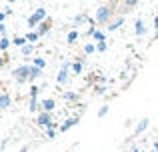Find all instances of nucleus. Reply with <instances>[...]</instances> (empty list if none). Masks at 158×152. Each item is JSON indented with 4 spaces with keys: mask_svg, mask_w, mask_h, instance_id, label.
Returning <instances> with one entry per match:
<instances>
[{
    "mask_svg": "<svg viewBox=\"0 0 158 152\" xmlns=\"http://www.w3.org/2000/svg\"><path fill=\"white\" fill-rule=\"evenodd\" d=\"M112 14H114V6H110V4H104V6H98L94 20H96L98 24H106V26H108V24H110Z\"/></svg>",
    "mask_w": 158,
    "mask_h": 152,
    "instance_id": "f257e3e1",
    "label": "nucleus"
},
{
    "mask_svg": "<svg viewBox=\"0 0 158 152\" xmlns=\"http://www.w3.org/2000/svg\"><path fill=\"white\" fill-rule=\"evenodd\" d=\"M30 70H32V66H26V64H22V66L16 68V70H14V78L18 80V84L30 80Z\"/></svg>",
    "mask_w": 158,
    "mask_h": 152,
    "instance_id": "f03ea898",
    "label": "nucleus"
},
{
    "mask_svg": "<svg viewBox=\"0 0 158 152\" xmlns=\"http://www.w3.org/2000/svg\"><path fill=\"white\" fill-rule=\"evenodd\" d=\"M42 20H46V10H44V8H38V10H36L30 18H28V26L34 28V26H38Z\"/></svg>",
    "mask_w": 158,
    "mask_h": 152,
    "instance_id": "7ed1b4c3",
    "label": "nucleus"
},
{
    "mask_svg": "<svg viewBox=\"0 0 158 152\" xmlns=\"http://www.w3.org/2000/svg\"><path fill=\"white\" fill-rule=\"evenodd\" d=\"M38 124L40 126H46V128H50L52 126V118H50V112H40V116H38Z\"/></svg>",
    "mask_w": 158,
    "mask_h": 152,
    "instance_id": "20e7f679",
    "label": "nucleus"
},
{
    "mask_svg": "<svg viewBox=\"0 0 158 152\" xmlns=\"http://www.w3.org/2000/svg\"><path fill=\"white\" fill-rule=\"evenodd\" d=\"M68 64H64V66H62L60 68V72H58V78H56V80H58V84H64V82H66V78H68Z\"/></svg>",
    "mask_w": 158,
    "mask_h": 152,
    "instance_id": "39448f33",
    "label": "nucleus"
},
{
    "mask_svg": "<svg viewBox=\"0 0 158 152\" xmlns=\"http://www.w3.org/2000/svg\"><path fill=\"white\" fill-rule=\"evenodd\" d=\"M40 106H42V110H44V112H52L56 104H54V100H52V98H46V100H42V104H40Z\"/></svg>",
    "mask_w": 158,
    "mask_h": 152,
    "instance_id": "423d86ee",
    "label": "nucleus"
},
{
    "mask_svg": "<svg viewBox=\"0 0 158 152\" xmlns=\"http://www.w3.org/2000/svg\"><path fill=\"white\" fill-rule=\"evenodd\" d=\"M50 26H52V20H44V22L38 26V30H36V32H38V34L42 36V34H46V32L50 30Z\"/></svg>",
    "mask_w": 158,
    "mask_h": 152,
    "instance_id": "0eeeda50",
    "label": "nucleus"
},
{
    "mask_svg": "<svg viewBox=\"0 0 158 152\" xmlns=\"http://www.w3.org/2000/svg\"><path fill=\"white\" fill-rule=\"evenodd\" d=\"M122 22H124V16H118L116 20H112V22L108 24V30H112V32H114L116 28H120V26H122Z\"/></svg>",
    "mask_w": 158,
    "mask_h": 152,
    "instance_id": "6e6552de",
    "label": "nucleus"
},
{
    "mask_svg": "<svg viewBox=\"0 0 158 152\" xmlns=\"http://www.w3.org/2000/svg\"><path fill=\"white\" fill-rule=\"evenodd\" d=\"M148 124H150V120H148V118H142V120L138 122V126H136V130H134V132H136V134L144 132V130H146V126H148Z\"/></svg>",
    "mask_w": 158,
    "mask_h": 152,
    "instance_id": "1a4fd4ad",
    "label": "nucleus"
},
{
    "mask_svg": "<svg viewBox=\"0 0 158 152\" xmlns=\"http://www.w3.org/2000/svg\"><path fill=\"white\" fill-rule=\"evenodd\" d=\"M144 32H146V28H144V20L138 18V20H136V36H144Z\"/></svg>",
    "mask_w": 158,
    "mask_h": 152,
    "instance_id": "9d476101",
    "label": "nucleus"
},
{
    "mask_svg": "<svg viewBox=\"0 0 158 152\" xmlns=\"http://www.w3.org/2000/svg\"><path fill=\"white\" fill-rule=\"evenodd\" d=\"M76 122H78V118H76V116H74V118H70V120H66L64 124L60 126V130H62V132H66V130H70L74 124H76Z\"/></svg>",
    "mask_w": 158,
    "mask_h": 152,
    "instance_id": "9b49d317",
    "label": "nucleus"
},
{
    "mask_svg": "<svg viewBox=\"0 0 158 152\" xmlns=\"http://www.w3.org/2000/svg\"><path fill=\"white\" fill-rule=\"evenodd\" d=\"M8 106H10V96L6 92L0 94V108H8Z\"/></svg>",
    "mask_w": 158,
    "mask_h": 152,
    "instance_id": "f8f14e48",
    "label": "nucleus"
},
{
    "mask_svg": "<svg viewBox=\"0 0 158 152\" xmlns=\"http://www.w3.org/2000/svg\"><path fill=\"white\" fill-rule=\"evenodd\" d=\"M38 76H42V68H38V66H32V70H30V80L34 82Z\"/></svg>",
    "mask_w": 158,
    "mask_h": 152,
    "instance_id": "ddd939ff",
    "label": "nucleus"
},
{
    "mask_svg": "<svg viewBox=\"0 0 158 152\" xmlns=\"http://www.w3.org/2000/svg\"><path fill=\"white\" fill-rule=\"evenodd\" d=\"M76 40H78V32H76V30L68 32V36H66V42H68V44H74Z\"/></svg>",
    "mask_w": 158,
    "mask_h": 152,
    "instance_id": "4468645a",
    "label": "nucleus"
},
{
    "mask_svg": "<svg viewBox=\"0 0 158 152\" xmlns=\"http://www.w3.org/2000/svg\"><path fill=\"white\" fill-rule=\"evenodd\" d=\"M12 42H14L16 46H20V48H22V46H26V42H28V40H26V36H16V38L12 40Z\"/></svg>",
    "mask_w": 158,
    "mask_h": 152,
    "instance_id": "2eb2a0df",
    "label": "nucleus"
},
{
    "mask_svg": "<svg viewBox=\"0 0 158 152\" xmlns=\"http://www.w3.org/2000/svg\"><path fill=\"white\" fill-rule=\"evenodd\" d=\"M40 38V34H38V32H28V34H26V40H28V42H36V40H38Z\"/></svg>",
    "mask_w": 158,
    "mask_h": 152,
    "instance_id": "dca6fc26",
    "label": "nucleus"
},
{
    "mask_svg": "<svg viewBox=\"0 0 158 152\" xmlns=\"http://www.w3.org/2000/svg\"><path fill=\"white\" fill-rule=\"evenodd\" d=\"M32 50H34V44H26V46H22V56H30Z\"/></svg>",
    "mask_w": 158,
    "mask_h": 152,
    "instance_id": "f3484780",
    "label": "nucleus"
},
{
    "mask_svg": "<svg viewBox=\"0 0 158 152\" xmlns=\"http://www.w3.org/2000/svg\"><path fill=\"white\" fill-rule=\"evenodd\" d=\"M92 36L96 38V42H106V36H104V32H100V30H96Z\"/></svg>",
    "mask_w": 158,
    "mask_h": 152,
    "instance_id": "a211bd4d",
    "label": "nucleus"
},
{
    "mask_svg": "<svg viewBox=\"0 0 158 152\" xmlns=\"http://www.w3.org/2000/svg\"><path fill=\"white\" fill-rule=\"evenodd\" d=\"M8 46H10V40H8L6 36H2V38H0V50H6Z\"/></svg>",
    "mask_w": 158,
    "mask_h": 152,
    "instance_id": "6ab92c4d",
    "label": "nucleus"
},
{
    "mask_svg": "<svg viewBox=\"0 0 158 152\" xmlns=\"http://www.w3.org/2000/svg\"><path fill=\"white\" fill-rule=\"evenodd\" d=\"M86 20H88V18H86V14H78V16H76V18H74V24H76V26H78V24H82V22H86Z\"/></svg>",
    "mask_w": 158,
    "mask_h": 152,
    "instance_id": "aec40b11",
    "label": "nucleus"
},
{
    "mask_svg": "<svg viewBox=\"0 0 158 152\" xmlns=\"http://www.w3.org/2000/svg\"><path fill=\"white\" fill-rule=\"evenodd\" d=\"M122 2H124V6H126L128 10H130V8H134L136 4H138V0H122Z\"/></svg>",
    "mask_w": 158,
    "mask_h": 152,
    "instance_id": "412c9836",
    "label": "nucleus"
},
{
    "mask_svg": "<svg viewBox=\"0 0 158 152\" xmlns=\"http://www.w3.org/2000/svg\"><path fill=\"white\" fill-rule=\"evenodd\" d=\"M72 70H74V74H80V72H82V64L80 62H74L72 64Z\"/></svg>",
    "mask_w": 158,
    "mask_h": 152,
    "instance_id": "4be33fe9",
    "label": "nucleus"
},
{
    "mask_svg": "<svg viewBox=\"0 0 158 152\" xmlns=\"http://www.w3.org/2000/svg\"><path fill=\"white\" fill-rule=\"evenodd\" d=\"M34 66H38V68H44V66H46L44 58H34Z\"/></svg>",
    "mask_w": 158,
    "mask_h": 152,
    "instance_id": "5701e85b",
    "label": "nucleus"
},
{
    "mask_svg": "<svg viewBox=\"0 0 158 152\" xmlns=\"http://www.w3.org/2000/svg\"><path fill=\"white\" fill-rule=\"evenodd\" d=\"M94 50H96V46H94V44H86V46H84V52H86V54H92Z\"/></svg>",
    "mask_w": 158,
    "mask_h": 152,
    "instance_id": "b1692460",
    "label": "nucleus"
},
{
    "mask_svg": "<svg viewBox=\"0 0 158 152\" xmlns=\"http://www.w3.org/2000/svg\"><path fill=\"white\" fill-rule=\"evenodd\" d=\"M28 108H30L32 112H34V110H38V100H36V98H32V100H30V106H28Z\"/></svg>",
    "mask_w": 158,
    "mask_h": 152,
    "instance_id": "393cba45",
    "label": "nucleus"
},
{
    "mask_svg": "<svg viewBox=\"0 0 158 152\" xmlns=\"http://www.w3.org/2000/svg\"><path fill=\"white\" fill-rule=\"evenodd\" d=\"M64 98L68 102H72V100H76V94H74V92H64Z\"/></svg>",
    "mask_w": 158,
    "mask_h": 152,
    "instance_id": "a878e982",
    "label": "nucleus"
},
{
    "mask_svg": "<svg viewBox=\"0 0 158 152\" xmlns=\"http://www.w3.org/2000/svg\"><path fill=\"white\" fill-rule=\"evenodd\" d=\"M106 112H108V106H102L100 110H98V118H102V116H106Z\"/></svg>",
    "mask_w": 158,
    "mask_h": 152,
    "instance_id": "bb28decb",
    "label": "nucleus"
},
{
    "mask_svg": "<svg viewBox=\"0 0 158 152\" xmlns=\"http://www.w3.org/2000/svg\"><path fill=\"white\" fill-rule=\"evenodd\" d=\"M96 50H98V52H104V50H106V42H98V44H96Z\"/></svg>",
    "mask_w": 158,
    "mask_h": 152,
    "instance_id": "cd10ccee",
    "label": "nucleus"
},
{
    "mask_svg": "<svg viewBox=\"0 0 158 152\" xmlns=\"http://www.w3.org/2000/svg\"><path fill=\"white\" fill-rule=\"evenodd\" d=\"M38 90H40L38 86H32V88H30V96H32V98H36V94H38Z\"/></svg>",
    "mask_w": 158,
    "mask_h": 152,
    "instance_id": "c85d7f7f",
    "label": "nucleus"
},
{
    "mask_svg": "<svg viewBox=\"0 0 158 152\" xmlns=\"http://www.w3.org/2000/svg\"><path fill=\"white\" fill-rule=\"evenodd\" d=\"M46 136H48V138H54V136H56V132H54V128H52V126L46 130Z\"/></svg>",
    "mask_w": 158,
    "mask_h": 152,
    "instance_id": "c756f323",
    "label": "nucleus"
},
{
    "mask_svg": "<svg viewBox=\"0 0 158 152\" xmlns=\"http://www.w3.org/2000/svg\"><path fill=\"white\" fill-rule=\"evenodd\" d=\"M154 28H156V32H154V38H158V16L154 18Z\"/></svg>",
    "mask_w": 158,
    "mask_h": 152,
    "instance_id": "7c9ffc66",
    "label": "nucleus"
},
{
    "mask_svg": "<svg viewBox=\"0 0 158 152\" xmlns=\"http://www.w3.org/2000/svg\"><path fill=\"white\" fill-rule=\"evenodd\" d=\"M0 34H2V36H6V26H4V22L0 24Z\"/></svg>",
    "mask_w": 158,
    "mask_h": 152,
    "instance_id": "2f4dec72",
    "label": "nucleus"
},
{
    "mask_svg": "<svg viewBox=\"0 0 158 152\" xmlns=\"http://www.w3.org/2000/svg\"><path fill=\"white\" fill-rule=\"evenodd\" d=\"M118 2H122V0H108V4H110V6H116Z\"/></svg>",
    "mask_w": 158,
    "mask_h": 152,
    "instance_id": "473e14b6",
    "label": "nucleus"
},
{
    "mask_svg": "<svg viewBox=\"0 0 158 152\" xmlns=\"http://www.w3.org/2000/svg\"><path fill=\"white\" fill-rule=\"evenodd\" d=\"M4 18H6V12H0V24L4 22Z\"/></svg>",
    "mask_w": 158,
    "mask_h": 152,
    "instance_id": "72a5a7b5",
    "label": "nucleus"
},
{
    "mask_svg": "<svg viewBox=\"0 0 158 152\" xmlns=\"http://www.w3.org/2000/svg\"><path fill=\"white\" fill-rule=\"evenodd\" d=\"M154 150H156V152H158V142H154Z\"/></svg>",
    "mask_w": 158,
    "mask_h": 152,
    "instance_id": "f704fd0d",
    "label": "nucleus"
},
{
    "mask_svg": "<svg viewBox=\"0 0 158 152\" xmlns=\"http://www.w3.org/2000/svg\"><path fill=\"white\" fill-rule=\"evenodd\" d=\"M20 152H28V148H26V146H24V148H22V150H20Z\"/></svg>",
    "mask_w": 158,
    "mask_h": 152,
    "instance_id": "c9c22d12",
    "label": "nucleus"
},
{
    "mask_svg": "<svg viewBox=\"0 0 158 152\" xmlns=\"http://www.w3.org/2000/svg\"><path fill=\"white\" fill-rule=\"evenodd\" d=\"M132 152H140V150H132Z\"/></svg>",
    "mask_w": 158,
    "mask_h": 152,
    "instance_id": "e433bc0d",
    "label": "nucleus"
},
{
    "mask_svg": "<svg viewBox=\"0 0 158 152\" xmlns=\"http://www.w3.org/2000/svg\"><path fill=\"white\" fill-rule=\"evenodd\" d=\"M8 2H14V0H8Z\"/></svg>",
    "mask_w": 158,
    "mask_h": 152,
    "instance_id": "4c0bfd02",
    "label": "nucleus"
}]
</instances>
